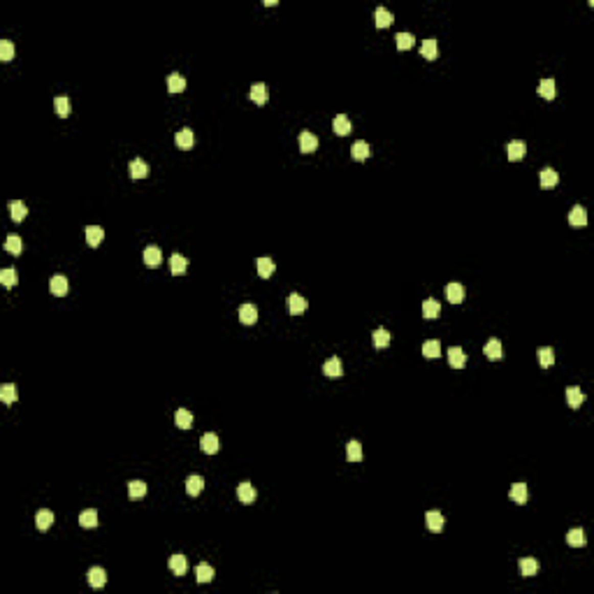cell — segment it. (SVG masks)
Returning <instances> with one entry per match:
<instances>
[{
  "label": "cell",
  "instance_id": "6da1fadb",
  "mask_svg": "<svg viewBox=\"0 0 594 594\" xmlns=\"http://www.w3.org/2000/svg\"><path fill=\"white\" fill-rule=\"evenodd\" d=\"M307 307H309L307 300H304L300 292H290V295H288V311H290L292 316H300V313H304V311H307Z\"/></svg>",
  "mask_w": 594,
  "mask_h": 594
},
{
  "label": "cell",
  "instance_id": "7a4b0ae2",
  "mask_svg": "<svg viewBox=\"0 0 594 594\" xmlns=\"http://www.w3.org/2000/svg\"><path fill=\"white\" fill-rule=\"evenodd\" d=\"M425 524H427L429 532L439 534L443 529V524H446V520H443V515L439 513V511H427V513H425Z\"/></svg>",
  "mask_w": 594,
  "mask_h": 594
},
{
  "label": "cell",
  "instance_id": "3957f363",
  "mask_svg": "<svg viewBox=\"0 0 594 594\" xmlns=\"http://www.w3.org/2000/svg\"><path fill=\"white\" fill-rule=\"evenodd\" d=\"M256 494H258L256 488H253L251 483H246V481L237 485V497H239V501H242V504H246V506L256 501Z\"/></svg>",
  "mask_w": 594,
  "mask_h": 594
},
{
  "label": "cell",
  "instance_id": "277c9868",
  "mask_svg": "<svg viewBox=\"0 0 594 594\" xmlns=\"http://www.w3.org/2000/svg\"><path fill=\"white\" fill-rule=\"evenodd\" d=\"M446 297H448L450 304L464 302V286H462V283H458V281L448 283V286H446Z\"/></svg>",
  "mask_w": 594,
  "mask_h": 594
},
{
  "label": "cell",
  "instance_id": "5b68a950",
  "mask_svg": "<svg viewBox=\"0 0 594 594\" xmlns=\"http://www.w3.org/2000/svg\"><path fill=\"white\" fill-rule=\"evenodd\" d=\"M86 580H88V585L91 587H105L107 583V574L100 569V566H93V569H88V574H86Z\"/></svg>",
  "mask_w": 594,
  "mask_h": 594
},
{
  "label": "cell",
  "instance_id": "8992f818",
  "mask_svg": "<svg viewBox=\"0 0 594 594\" xmlns=\"http://www.w3.org/2000/svg\"><path fill=\"white\" fill-rule=\"evenodd\" d=\"M49 290L54 292L56 297H63L67 292V279L63 277V274H54V277L49 279Z\"/></svg>",
  "mask_w": 594,
  "mask_h": 594
},
{
  "label": "cell",
  "instance_id": "52a82bcc",
  "mask_svg": "<svg viewBox=\"0 0 594 594\" xmlns=\"http://www.w3.org/2000/svg\"><path fill=\"white\" fill-rule=\"evenodd\" d=\"M351 156L355 158V161H367V158L372 156V146H369L364 140H358L355 144L351 146Z\"/></svg>",
  "mask_w": 594,
  "mask_h": 594
},
{
  "label": "cell",
  "instance_id": "ba28073f",
  "mask_svg": "<svg viewBox=\"0 0 594 594\" xmlns=\"http://www.w3.org/2000/svg\"><path fill=\"white\" fill-rule=\"evenodd\" d=\"M200 448H202V453H207V455H214V453H218V437L216 434H202V439H200Z\"/></svg>",
  "mask_w": 594,
  "mask_h": 594
},
{
  "label": "cell",
  "instance_id": "9c48e42d",
  "mask_svg": "<svg viewBox=\"0 0 594 594\" xmlns=\"http://www.w3.org/2000/svg\"><path fill=\"white\" fill-rule=\"evenodd\" d=\"M174 142L179 149H193V142H195V135H193L191 128H181V130L174 135Z\"/></svg>",
  "mask_w": 594,
  "mask_h": 594
},
{
  "label": "cell",
  "instance_id": "30bf717a",
  "mask_svg": "<svg viewBox=\"0 0 594 594\" xmlns=\"http://www.w3.org/2000/svg\"><path fill=\"white\" fill-rule=\"evenodd\" d=\"M448 362H450V367H455V369H462L464 364H467V353L462 351L460 346H453V348H448Z\"/></svg>",
  "mask_w": 594,
  "mask_h": 594
},
{
  "label": "cell",
  "instance_id": "8fae6325",
  "mask_svg": "<svg viewBox=\"0 0 594 594\" xmlns=\"http://www.w3.org/2000/svg\"><path fill=\"white\" fill-rule=\"evenodd\" d=\"M332 130L337 132V135H348V132L353 130V123H351V119H348L346 114H339V116H334V121H332Z\"/></svg>",
  "mask_w": 594,
  "mask_h": 594
},
{
  "label": "cell",
  "instance_id": "7c38bea8",
  "mask_svg": "<svg viewBox=\"0 0 594 594\" xmlns=\"http://www.w3.org/2000/svg\"><path fill=\"white\" fill-rule=\"evenodd\" d=\"M300 149H302V153H311L318 149V137L313 135V132L304 130L302 135H300Z\"/></svg>",
  "mask_w": 594,
  "mask_h": 594
},
{
  "label": "cell",
  "instance_id": "4fadbf2b",
  "mask_svg": "<svg viewBox=\"0 0 594 594\" xmlns=\"http://www.w3.org/2000/svg\"><path fill=\"white\" fill-rule=\"evenodd\" d=\"M237 313H239V321H242L244 325H253V323L258 321V309H256V304H242Z\"/></svg>",
  "mask_w": 594,
  "mask_h": 594
},
{
  "label": "cell",
  "instance_id": "5bb4252c",
  "mask_svg": "<svg viewBox=\"0 0 594 594\" xmlns=\"http://www.w3.org/2000/svg\"><path fill=\"white\" fill-rule=\"evenodd\" d=\"M539 179H541V188H545V191H550V188H555L559 184V174L555 170H550V167H545V170L541 172Z\"/></svg>",
  "mask_w": 594,
  "mask_h": 594
},
{
  "label": "cell",
  "instance_id": "9a60e30c",
  "mask_svg": "<svg viewBox=\"0 0 594 594\" xmlns=\"http://www.w3.org/2000/svg\"><path fill=\"white\" fill-rule=\"evenodd\" d=\"M256 267H258V274H260V279H269L274 274V269H277V265H274L272 258H258Z\"/></svg>",
  "mask_w": 594,
  "mask_h": 594
},
{
  "label": "cell",
  "instance_id": "2e32d148",
  "mask_svg": "<svg viewBox=\"0 0 594 594\" xmlns=\"http://www.w3.org/2000/svg\"><path fill=\"white\" fill-rule=\"evenodd\" d=\"M569 223L574 227H583V225H587V212H585L583 207L580 204H576L574 209L569 212Z\"/></svg>",
  "mask_w": 594,
  "mask_h": 594
},
{
  "label": "cell",
  "instance_id": "e0dca14e",
  "mask_svg": "<svg viewBox=\"0 0 594 594\" xmlns=\"http://www.w3.org/2000/svg\"><path fill=\"white\" fill-rule=\"evenodd\" d=\"M202 490H204V478H202V476H197V473L188 476V478H186V492L191 494V497H197Z\"/></svg>",
  "mask_w": 594,
  "mask_h": 594
},
{
  "label": "cell",
  "instance_id": "ac0fdd59",
  "mask_svg": "<svg viewBox=\"0 0 594 594\" xmlns=\"http://www.w3.org/2000/svg\"><path fill=\"white\" fill-rule=\"evenodd\" d=\"M520 574L524 576V578H532V576H536L539 574V562L534 557H524V559H520Z\"/></svg>",
  "mask_w": 594,
  "mask_h": 594
},
{
  "label": "cell",
  "instance_id": "d6986e66",
  "mask_svg": "<svg viewBox=\"0 0 594 594\" xmlns=\"http://www.w3.org/2000/svg\"><path fill=\"white\" fill-rule=\"evenodd\" d=\"M102 237H105V230H102V227H98V225L86 227V244H88V246H93V248L100 246Z\"/></svg>",
  "mask_w": 594,
  "mask_h": 594
},
{
  "label": "cell",
  "instance_id": "ffe728a7",
  "mask_svg": "<svg viewBox=\"0 0 594 594\" xmlns=\"http://www.w3.org/2000/svg\"><path fill=\"white\" fill-rule=\"evenodd\" d=\"M128 170H130L132 179H144V176H149V165H146L142 158H135V161H130Z\"/></svg>",
  "mask_w": 594,
  "mask_h": 594
},
{
  "label": "cell",
  "instance_id": "44dd1931",
  "mask_svg": "<svg viewBox=\"0 0 594 594\" xmlns=\"http://www.w3.org/2000/svg\"><path fill=\"white\" fill-rule=\"evenodd\" d=\"M51 522H54V513H51L49 509H42L35 513V527L40 529V532H47V529L51 527Z\"/></svg>",
  "mask_w": 594,
  "mask_h": 594
},
{
  "label": "cell",
  "instance_id": "7402d4cb",
  "mask_svg": "<svg viewBox=\"0 0 594 594\" xmlns=\"http://www.w3.org/2000/svg\"><path fill=\"white\" fill-rule=\"evenodd\" d=\"M163 260V253L158 246H146L144 248V265L146 267H158Z\"/></svg>",
  "mask_w": 594,
  "mask_h": 594
},
{
  "label": "cell",
  "instance_id": "603a6c76",
  "mask_svg": "<svg viewBox=\"0 0 594 594\" xmlns=\"http://www.w3.org/2000/svg\"><path fill=\"white\" fill-rule=\"evenodd\" d=\"M10 214H12V221L21 223L26 216H28V207H26L21 200H12L10 202Z\"/></svg>",
  "mask_w": 594,
  "mask_h": 594
},
{
  "label": "cell",
  "instance_id": "cb8c5ba5",
  "mask_svg": "<svg viewBox=\"0 0 594 594\" xmlns=\"http://www.w3.org/2000/svg\"><path fill=\"white\" fill-rule=\"evenodd\" d=\"M485 355H488L490 360H501L504 358V346L499 339H490L488 344H485Z\"/></svg>",
  "mask_w": 594,
  "mask_h": 594
},
{
  "label": "cell",
  "instance_id": "d4e9b609",
  "mask_svg": "<svg viewBox=\"0 0 594 594\" xmlns=\"http://www.w3.org/2000/svg\"><path fill=\"white\" fill-rule=\"evenodd\" d=\"M323 372H325V376H330V378H339L344 374L341 360H339V358H330L328 362L323 364Z\"/></svg>",
  "mask_w": 594,
  "mask_h": 594
},
{
  "label": "cell",
  "instance_id": "484cf974",
  "mask_svg": "<svg viewBox=\"0 0 594 594\" xmlns=\"http://www.w3.org/2000/svg\"><path fill=\"white\" fill-rule=\"evenodd\" d=\"M170 569L174 576H186L188 571V559L184 557V555H174V557L170 559Z\"/></svg>",
  "mask_w": 594,
  "mask_h": 594
},
{
  "label": "cell",
  "instance_id": "4316f807",
  "mask_svg": "<svg viewBox=\"0 0 594 594\" xmlns=\"http://www.w3.org/2000/svg\"><path fill=\"white\" fill-rule=\"evenodd\" d=\"M524 153H527V144L522 140H513L509 144V161H520L524 158Z\"/></svg>",
  "mask_w": 594,
  "mask_h": 594
},
{
  "label": "cell",
  "instance_id": "83f0119b",
  "mask_svg": "<svg viewBox=\"0 0 594 594\" xmlns=\"http://www.w3.org/2000/svg\"><path fill=\"white\" fill-rule=\"evenodd\" d=\"M195 580L200 585L212 583V580H214V569L209 566V564H197V566H195Z\"/></svg>",
  "mask_w": 594,
  "mask_h": 594
},
{
  "label": "cell",
  "instance_id": "f1b7e54d",
  "mask_svg": "<svg viewBox=\"0 0 594 594\" xmlns=\"http://www.w3.org/2000/svg\"><path fill=\"white\" fill-rule=\"evenodd\" d=\"M174 423H176V427L188 429V427L193 425V413L188 411V408H176V413H174Z\"/></svg>",
  "mask_w": 594,
  "mask_h": 594
},
{
  "label": "cell",
  "instance_id": "f546056e",
  "mask_svg": "<svg viewBox=\"0 0 594 594\" xmlns=\"http://www.w3.org/2000/svg\"><path fill=\"white\" fill-rule=\"evenodd\" d=\"M267 98H269V93H267V86L262 84V81H258V84L251 86V100L258 102V105H265Z\"/></svg>",
  "mask_w": 594,
  "mask_h": 594
},
{
  "label": "cell",
  "instance_id": "4dcf8cb0",
  "mask_svg": "<svg viewBox=\"0 0 594 594\" xmlns=\"http://www.w3.org/2000/svg\"><path fill=\"white\" fill-rule=\"evenodd\" d=\"M566 402H569L571 408H578L580 404L585 402V395L580 388H576V385H571V388H566Z\"/></svg>",
  "mask_w": 594,
  "mask_h": 594
},
{
  "label": "cell",
  "instance_id": "1f68e13d",
  "mask_svg": "<svg viewBox=\"0 0 594 594\" xmlns=\"http://www.w3.org/2000/svg\"><path fill=\"white\" fill-rule=\"evenodd\" d=\"M167 88H170V93H181L184 88H186V79H184L179 72H172V75L167 77Z\"/></svg>",
  "mask_w": 594,
  "mask_h": 594
},
{
  "label": "cell",
  "instance_id": "d6a6232c",
  "mask_svg": "<svg viewBox=\"0 0 594 594\" xmlns=\"http://www.w3.org/2000/svg\"><path fill=\"white\" fill-rule=\"evenodd\" d=\"M539 96L545 98V100H553V98L557 96V84H555L553 79H543L539 84Z\"/></svg>",
  "mask_w": 594,
  "mask_h": 594
},
{
  "label": "cell",
  "instance_id": "836d02e7",
  "mask_svg": "<svg viewBox=\"0 0 594 594\" xmlns=\"http://www.w3.org/2000/svg\"><path fill=\"white\" fill-rule=\"evenodd\" d=\"M170 269H172V274H184L188 269V260L181 253H174V256L170 258Z\"/></svg>",
  "mask_w": 594,
  "mask_h": 594
},
{
  "label": "cell",
  "instance_id": "e575fe53",
  "mask_svg": "<svg viewBox=\"0 0 594 594\" xmlns=\"http://www.w3.org/2000/svg\"><path fill=\"white\" fill-rule=\"evenodd\" d=\"M79 524H81V527H86V529L98 527V511L96 509L84 511V513L79 515Z\"/></svg>",
  "mask_w": 594,
  "mask_h": 594
},
{
  "label": "cell",
  "instance_id": "d590c367",
  "mask_svg": "<svg viewBox=\"0 0 594 594\" xmlns=\"http://www.w3.org/2000/svg\"><path fill=\"white\" fill-rule=\"evenodd\" d=\"M566 543L571 545V548H583L585 545V532L583 529H571L569 534H566Z\"/></svg>",
  "mask_w": 594,
  "mask_h": 594
},
{
  "label": "cell",
  "instance_id": "8d00e7d4",
  "mask_svg": "<svg viewBox=\"0 0 594 594\" xmlns=\"http://www.w3.org/2000/svg\"><path fill=\"white\" fill-rule=\"evenodd\" d=\"M390 341H393V334H390L385 328H378L376 332H374V346H376V348L390 346Z\"/></svg>",
  "mask_w": 594,
  "mask_h": 594
},
{
  "label": "cell",
  "instance_id": "74e56055",
  "mask_svg": "<svg viewBox=\"0 0 594 594\" xmlns=\"http://www.w3.org/2000/svg\"><path fill=\"white\" fill-rule=\"evenodd\" d=\"M423 355H425V358H429V360L439 358V355H441V344H439L437 339H429V341H425L423 344Z\"/></svg>",
  "mask_w": 594,
  "mask_h": 594
},
{
  "label": "cell",
  "instance_id": "f35d334b",
  "mask_svg": "<svg viewBox=\"0 0 594 594\" xmlns=\"http://www.w3.org/2000/svg\"><path fill=\"white\" fill-rule=\"evenodd\" d=\"M346 458L351 460V462H360V460H362V446H360V441L346 443Z\"/></svg>",
  "mask_w": 594,
  "mask_h": 594
},
{
  "label": "cell",
  "instance_id": "ab89813d",
  "mask_svg": "<svg viewBox=\"0 0 594 594\" xmlns=\"http://www.w3.org/2000/svg\"><path fill=\"white\" fill-rule=\"evenodd\" d=\"M511 499H513L515 504H527V485L524 483H515L513 488H511Z\"/></svg>",
  "mask_w": 594,
  "mask_h": 594
},
{
  "label": "cell",
  "instance_id": "60d3db41",
  "mask_svg": "<svg viewBox=\"0 0 594 594\" xmlns=\"http://www.w3.org/2000/svg\"><path fill=\"white\" fill-rule=\"evenodd\" d=\"M393 21H395L393 12L385 10V7H378V10H376V26H378V28H388Z\"/></svg>",
  "mask_w": 594,
  "mask_h": 594
},
{
  "label": "cell",
  "instance_id": "b9f144b4",
  "mask_svg": "<svg viewBox=\"0 0 594 594\" xmlns=\"http://www.w3.org/2000/svg\"><path fill=\"white\" fill-rule=\"evenodd\" d=\"M5 251H10L12 256H19V253L24 251V242H21V237H19V235H10V237H7Z\"/></svg>",
  "mask_w": 594,
  "mask_h": 594
},
{
  "label": "cell",
  "instance_id": "7bdbcfd3",
  "mask_svg": "<svg viewBox=\"0 0 594 594\" xmlns=\"http://www.w3.org/2000/svg\"><path fill=\"white\" fill-rule=\"evenodd\" d=\"M437 49H439L437 40H432V37H429V40H425L423 44H420V54H423L427 61H434V58H437Z\"/></svg>",
  "mask_w": 594,
  "mask_h": 594
},
{
  "label": "cell",
  "instance_id": "ee69618b",
  "mask_svg": "<svg viewBox=\"0 0 594 594\" xmlns=\"http://www.w3.org/2000/svg\"><path fill=\"white\" fill-rule=\"evenodd\" d=\"M439 311H441V304L437 300H425L423 302V316L425 318H437Z\"/></svg>",
  "mask_w": 594,
  "mask_h": 594
},
{
  "label": "cell",
  "instance_id": "f6af8a7d",
  "mask_svg": "<svg viewBox=\"0 0 594 594\" xmlns=\"http://www.w3.org/2000/svg\"><path fill=\"white\" fill-rule=\"evenodd\" d=\"M553 362H555V353H553V348H548V346H543V348H539V364L541 367H553Z\"/></svg>",
  "mask_w": 594,
  "mask_h": 594
},
{
  "label": "cell",
  "instance_id": "bcb514c9",
  "mask_svg": "<svg viewBox=\"0 0 594 594\" xmlns=\"http://www.w3.org/2000/svg\"><path fill=\"white\" fill-rule=\"evenodd\" d=\"M128 494H130L132 499H142L146 494V483H142V481H130V483H128Z\"/></svg>",
  "mask_w": 594,
  "mask_h": 594
},
{
  "label": "cell",
  "instance_id": "7dc6e473",
  "mask_svg": "<svg viewBox=\"0 0 594 594\" xmlns=\"http://www.w3.org/2000/svg\"><path fill=\"white\" fill-rule=\"evenodd\" d=\"M54 109H56V114L61 116V119H65V116L70 114V100H67L65 96L56 98V100H54Z\"/></svg>",
  "mask_w": 594,
  "mask_h": 594
},
{
  "label": "cell",
  "instance_id": "c3c4849f",
  "mask_svg": "<svg viewBox=\"0 0 594 594\" xmlns=\"http://www.w3.org/2000/svg\"><path fill=\"white\" fill-rule=\"evenodd\" d=\"M0 283L5 288H12L16 283V269H12V267H5L3 272H0Z\"/></svg>",
  "mask_w": 594,
  "mask_h": 594
},
{
  "label": "cell",
  "instance_id": "681fc988",
  "mask_svg": "<svg viewBox=\"0 0 594 594\" xmlns=\"http://www.w3.org/2000/svg\"><path fill=\"white\" fill-rule=\"evenodd\" d=\"M0 399H3L5 404H12L16 399V388L12 385V383H5V385L0 388Z\"/></svg>",
  "mask_w": 594,
  "mask_h": 594
},
{
  "label": "cell",
  "instance_id": "f907efd6",
  "mask_svg": "<svg viewBox=\"0 0 594 594\" xmlns=\"http://www.w3.org/2000/svg\"><path fill=\"white\" fill-rule=\"evenodd\" d=\"M0 58H3V61H12V58H14V44H12L10 40L0 42Z\"/></svg>",
  "mask_w": 594,
  "mask_h": 594
},
{
  "label": "cell",
  "instance_id": "816d5d0a",
  "mask_svg": "<svg viewBox=\"0 0 594 594\" xmlns=\"http://www.w3.org/2000/svg\"><path fill=\"white\" fill-rule=\"evenodd\" d=\"M413 42H416V37L411 35V33H399L397 35V49H411Z\"/></svg>",
  "mask_w": 594,
  "mask_h": 594
}]
</instances>
